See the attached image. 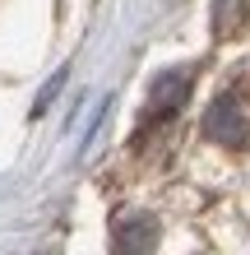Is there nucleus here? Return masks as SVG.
Here are the masks:
<instances>
[{"label":"nucleus","mask_w":250,"mask_h":255,"mask_svg":"<svg viewBox=\"0 0 250 255\" xmlns=\"http://www.w3.org/2000/svg\"><path fill=\"white\" fill-rule=\"evenodd\" d=\"M204 134H209L213 144L223 148H241L246 134H250V112L237 93H218L209 102V112H204Z\"/></svg>","instance_id":"1"},{"label":"nucleus","mask_w":250,"mask_h":255,"mask_svg":"<svg viewBox=\"0 0 250 255\" xmlns=\"http://www.w3.org/2000/svg\"><path fill=\"white\" fill-rule=\"evenodd\" d=\"M158 251V218L153 214H121L111 228V255H153Z\"/></svg>","instance_id":"2"},{"label":"nucleus","mask_w":250,"mask_h":255,"mask_svg":"<svg viewBox=\"0 0 250 255\" xmlns=\"http://www.w3.org/2000/svg\"><path fill=\"white\" fill-rule=\"evenodd\" d=\"M190 93V70H171L163 74V79L153 84V98H149V107H144V130H153V126H163L167 116L181 112V102Z\"/></svg>","instance_id":"3"},{"label":"nucleus","mask_w":250,"mask_h":255,"mask_svg":"<svg viewBox=\"0 0 250 255\" xmlns=\"http://www.w3.org/2000/svg\"><path fill=\"white\" fill-rule=\"evenodd\" d=\"M246 9H250V0H218V14H213V28H218V37H232L241 28V19H246Z\"/></svg>","instance_id":"4"}]
</instances>
